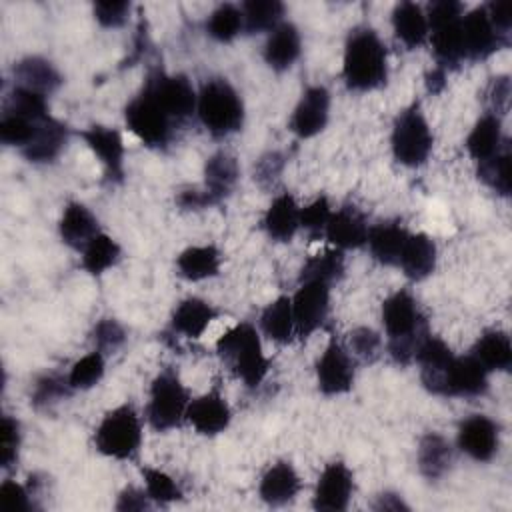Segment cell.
I'll return each instance as SVG.
<instances>
[{"mask_svg":"<svg viewBox=\"0 0 512 512\" xmlns=\"http://www.w3.org/2000/svg\"><path fill=\"white\" fill-rule=\"evenodd\" d=\"M342 76L356 92L380 88L388 78L386 46L372 28H356L346 40Z\"/></svg>","mask_w":512,"mask_h":512,"instance_id":"obj_1","label":"cell"},{"mask_svg":"<svg viewBox=\"0 0 512 512\" xmlns=\"http://www.w3.org/2000/svg\"><path fill=\"white\" fill-rule=\"evenodd\" d=\"M382 324L388 334L390 356L398 364H408L428 336L422 310L408 290H398L382 302Z\"/></svg>","mask_w":512,"mask_h":512,"instance_id":"obj_2","label":"cell"},{"mask_svg":"<svg viewBox=\"0 0 512 512\" xmlns=\"http://www.w3.org/2000/svg\"><path fill=\"white\" fill-rule=\"evenodd\" d=\"M216 354L248 388H258L270 368L260 336L250 322H240L228 328L216 340Z\"/></svg>","mask_w":512,"mask_h":512,"instance_id":"obj_3","label":"cell"},{"mask_svg":"<svg viewBox=\"0 0 512 512\" xmlns=\"http://www.w3.org/2000/svg\"><path fill=\"white\" fill-rule=\"evenodd\" d=\"M196 112L200 122L214 136H228L238 132L244 122V104L236 88L224 80L214 78L206 82L198 94Z\"/></svg>","mask_w":512,"mask_h":512,"instance_id":"obj_4","label":"cell"},{"mask_svg":"<svg viewBox=\"0 0 512 512\" xmlns=\"http://www.w3.org/2000/svg\"><path fill=\"white\" fill-rule=\"evenodd\" d=\"M94 444L104 456L116 460L134 458L142 444V426L136 410L130 404H122L106 412L94 432Z\"/></svg>","mask_w":512,"mask_h":512,"instance_id":"obj_5","label":"cell"},{"mask_svg":"<svg viewBox=\"0 0 512 512\" xmlns=\"http://www.w3.org/2000/svg\"><path fill=\"white\" fill-rule=\"evenodd\" d=\"M188 404L190 394L182 384L178 372L172 368L160 370L150 384V400L146 408L150 426L158 432L180 426V422L186 420Z\"/></svg>","mask_w":512,"mask_h":512,"instance_id":"obj_6","label":"cell"},{"mask_svg":"<svg viewBox=\"0 0 512 512\" xmlns=\"http://www.w3.org/2000/svg\"><path fill=\"white\" fill-rule=\"evenodd\" d=\"M392 154L398 164L416 168L422 166L434 144V136L430 132V126L420 110V104L414 102L410 108L402 110L392 126Z\"/></svg>","mask_w":512,"mask_h":512,"instance_id":"obj_7","label":"cell"},{"mask_svg":"<svg viewBox=\"0 0 512 512\" xmlns=\"http://www.w3.org/2000/svg\"><path fill=\"white\" fill-rule=\"evenodd\" d=\"M428 30L434 54L438 58V66L446 70V66H454L464 60L462 46V4L454 0H440L430 4L428 8Z\"/></svg>","mask_w":512,"mask_h":512,"instance_id":"obj_8","label":"cell"},{"mask_svg":"<svg viewBox=\"0 0 512 512\" xmlns=\"http://www.w3.org/2000/svg\"><path fill=\"white\" fill-rule=\"evenodd\" d=\"M126 126L132 134H136L146 146L162 148L170 140L172 118L164 112L160 102L148 88L132 98L124 110Z\"/></svg>","mask_w":512,"mask_h":512,"instance_id":"obj_9","label":"cell"},{"mask_svg":"<svg viewBox=\"0 0 512 512\" xmlns=\"http://www.w3.org/2000/svg\"><path fill=\"white\" fill-rule=\"evenodd\" d=\"M440 396H482L488 390V370L472 356H452L448 366L424 384Z\"/></svg>","mask_w":512,"mask_h":512,"instance_id":"obj_10","label":"cell"},{"mask_svg":"<svg viewBox=\"0 0 512 512\" xmlns=\"http://www.w3.org/2000/svg\"><path fill=\"white\" fill-rule=\"evenodd\" d=\"M462 46L464 58L484 60L492 56L496 50L508 46V36L502 34L488 16L486 6H478L462 16Z\"/></svg>","mask_w":512,"mask_h":512,"instance_id":"obj_11","label":"cell"},{"mask_svg":"<svg viewBox=\"0 0 512 512\" xmlns=\"http://www.w3.org/2000/svg\"><path fill=\"white\" fill-rule=\"evenodd\" d=\"M296 336L308 338L326 320L330 310V284L326 282H300V288L290 298Z\"/></svg>","mask_w":512,"mask_h":512,"instance_id":"obj_12","label":"cell"},{"mask_svg":"<svg viewBox=\"0 0 512 512\" xmlns=\"http://www.w3.org/2000/svg\"><path fill=\"white\" fill-rule=\"evenodd\" d=\"M144 88L154 94V98L172 120H184L196 110L198 94L184 74L166 76L164 72L156 70L148 76Z\"/></svg>","mask_w":512,"mask_h":512,"instance_id":"obj_13","label":"cell"},{"mask_svg":"<svg viewBox=\"0 0 512 512\" xmlns=\"http://www.w3.org/2000/svg\"><path fill=\"white\" fill-rule=\"evenodd\" d=\"M318 390L324 396L346 394L354 384V362L338 340H330L316 362Z\"/></svg>","mask_w":512,"mask_h":512,"instance_id":"obj_14","label":"cell"},{"mask_svg":"<svg viewBox=\"0 0 512 512\" xmlns=\"http://www.w3.org/2000/svg\"><path fill=\"white\" fill-rule=\"evenodd\" d=\"M354 490V476L344 462H330L314 488L312 506L322 512H342L348 508Z\"/></svg>","mask_w":512,"mask_h":512,"instance_id":"obj_15","label":"cell"},{"mask_svg":"<svg viewBox=\"0 0 512 512\" xmlns=\"http://www.w3.org/2000/svg\"><path fill=\"white\" fill-rule=\"evenodd\" d=\"M186 420L198 434L216 436L228 428L232 420V410L218 386H214L206 394L190 400L186 408Z\"/></svg>","mask_w":512,"mask_h":512,"instance_id":"obj_16","label":"cell"},{"mask_svg":"<svg viewBox=\"0 0 512 512\" xmlns=\"http://www.w3.org/2000/svg\"><path fill=\"white\" fill-rule=\"evenodd\" d=\"M330 112V92L324 86H310L304 90L298 100L292 118L290 130L298 138H312L326 128Z\"/></svg>","mask_w":512,"mask_h":512,"instance_id":"obj_17","label":"cell"},{"mask_svg":"<svg viewBox=\"0 0 512 512\" xmlns=\"http://www.w3.org/2000/svg\"><path fill=\"white\" fill-rule=\"evenodd\" d=\"M458 448L476 462H488L498 452V426L484 414H472L458 428Z\"/></svg>","mask_w":512,"mask_h":512,"instance_id":"obj_18","label":"cell"},{"mask_svg":"<svg viewBox=\"0 0 512 512\" xmlns=\"http://www.w3.org/2000/svg\"><path fill=\"white\" fill-rule=\"evenodd\" d=\"M88 148L100 158L106 178L112 182H122L124 178V142L116 128L108 126H88L80 132Z\"/></svg>","mask_w":512,"mask_h":512,"instance_id":"obj_19","label":"cell"},{"mask_svg":"<svg viewBox=\"0 0 512 512\" xmlns=\"http://www.w3.org/2000/svg\"><path fill=\"white\" fill-rule=\"evenodd\" d=\"M324 234L328 242L338 250L360 248L362 244H366L368 224L354 206H344L332 212Z\"/></svg>","mask_w":512,"mask_h":512,"instance_id":"obj_20","label":"cell"},{"mask_svg":"<svg viewBox=\"0 0 512 512\" xmlns=\"http://www.w3.org/2000/svg\"><path fill=\"white\" fill-rule=\"evenodd\" d=\"M216 318H218V310L210 302L190 296V298H184L174 308L170 318V328L172 332L182 334L184 338L198 340Z\"/></svg>","mask_w":512,"mask_h":512,"instance_id":"obj_21","label":"cell"},{"mask_svg":"<svg viewBox=\"0 0 512 512\" xmlns=\"http://www.w3.org/2000/svg\"><path fill=\"white\" fill-rule=\"evenodd\" d=\"M398 266L410 280H424L436 268V244L424 234H408L398 258Z\"/></svg>","mask_w":512,"mask_h":512,"instance_id":"obj_22","label":"cell"},{"mask_svg":"<svg viewBox=\"0 0 512 512\" xmlns=\"http://www.w3.org/2000/svg\"><path fill=\"white\" fill-rule=\"evenodd\" d=\"M302 40L292 22H280L264 44V60L272 70H288L300 56Z\"/></svg>","mask_w":512,"mask_h":512,"instance_id":"obj_23","label":"cell"},{"mask_svg":"<svg viewBox=\"0 0 512 512\" xmlns=\"http://www.w3.org/2000/svg\"><path fill=\"white\" fill-rule=\"evenodd\" d=\"M300 490V478L292 464L288 462H276L272 464L264 476L260 478L258 494L268 506H284Z\"/></svg>","mask_w":512,"mask_h":512,"instance_id":"obj_24","label":"cell"},{"mask_svg":"<svg viewBox=\"0 0 512 512\" xmlns=\"http://www.w3.org/2000/svg\"><path fill=\"white\" fill-rule=\"evenodd\" d=\"M60 238L74 250H84L86 244L100 232L96 216L80 202H70L58 224Z\"/></svg>","mask_w":512,"mask_h":512,"instance_id":"obj_25","label":"cell"},{"mask_svg":"<svg viewBox=\"0 0 512 512\" xmlns=\"http://www.w3.org/2000/svg\"><path fill=\"white\" fill-rule=\"evenodd\" d=\"M14 78H16V86L32 90L42 96H48L62 84V76L54 68V64L40 56H28L20 60L14 66Z\"/></svg>","mask_w":512,"mask_h":512,"instance_id":"obj_26","label":"cell"},{"mask_svg":"<svg viewBox=\"0 0 512 512\" xmlns=\"http://www.w3.org/2000/svg\"><path fill=\"white\" fill-rule=\"evenodd\" d=\"M264 228L276 242H290L300 228V206L294 196L284 192L272 200L264 214Z\"/></svg>","mask_w":512,"mask_h":512,"instance_id":"obj_27","label":"cell"},{"mask_svg":"<svg viewBox=\"0 0 512 512\" xmlns=\"http://www.w3.org/2000/svg\"><path fill=\"white\" fill-rule=\"evenodd\" d=\"M406 238H408V232L398 222H382L368 228L366 244L376 262L384 266H394L398 264Z\"/></svg>","mask_w":512,"mask_h":512,"instance_id":"obj_28","label":"cell"},{"mask_svg":"<svg viewBox=\"0 0 512 512\" xmlns=\"http://www.w3.org/2000/svg\"><path fill=\"white\" fill-rule=\"evenodd\" d=\"M392 28L396 38L408 46L418 48L428 40V18L424 10L414 2H400L392 12Z\"/></svg>","mask_w":512,"mask_h":512,"instance_id":"obj_29","label":"cell"},{"mask_svg":"<svg viewBox=\"0 0 512 512\" xmlns=\"http://www.w3.org/2000/svg\"><path fill=\"white\" fill-rule=\"evenodd\" d=\"M502 144H504L502 120L492 112H486L474 124V128L466 138V150L476 162L492 158L496 152L502 150Z\"/></svg>","mask_w":512,"mask_h":512,"instance_id":"obj_30","label":"cell"},{"mask_svg":"<svg viewBox=\"0 0 512 512\" xmlns=\"http://www.w3.org/2000/svg\"><path fill=\"white\" fill-rule=\"evenodd\" d=\"M66 138H68V128L62 122H58L52 116H48L38 126L36 136L22 150V154L30 162H50V160H54L60 154V150L66 144Z\"/></svg>","mask_w":512,"mask_h":512,"instance_id":"obj_31","label":"cell"},{"mask_svg":"<svg viewBox=\"0 0 512 512\" xmlns=\"http://www.w3.org/2000/svg\"><path fill=\"white\" fill-rule=\"evenodd\" d=\"M488 372L508 370L512 366V344L506 332L486 330L470 352Z\"/></svg>","mask_w":512,"mask_h":512,"instance_id":"obj_32","label":"cell"},{"mask_svg":"<svg viewBox=\"0 0 512 512\" xmlns=\"http://www.w3.org/2000/svg\"><path fill=\"white\" fill-rule=\"evenodd\" d=\"M176 266L180 276H184L186 280H206L220 272V252L212 244L190 246L178 254Z\"/></svg>","mask_w":512,"mask_h":512,"instance_id":"obj_33","label":"cell"},{"mask_svg":"<svg viewBox=\"0 0 512 512\" xmlns=\"http://www.w3.org/2000/svg\"><path fill=\"white\" fill-rule=\"evenodd\" d=\"M452 462L450 442L436 432H428L422 436L418 444V468L424 478L436 480L446 474Z\"/></svg>","mask_w":512,"mask_h":512,"instance_id":"obj_34","label":"cell"},{"mask_svg":"<svg viewBox=\"0 0 512 512\" xmlns=\"http://www.w3.org/2000/svg\"><path fill=\"white\" fill-rule=\"evenodd\" d=\"M238 176H240L238 162H236L234 156H230L226 152H216L204 164L206 190L216 200V204L220 200H224V196H228L232 192Z\"/></svg>","mask_w":512,"mask_h":512,"instance_id":"obj_35","label":"cell"},{"mask_svg":"<svg viewBox=\"0 0 512 512\" xmlns=\"http://www.w3.org/2000/svg\"><path fill=\"white\" fill-rule=\"evenodd\" d=\"M260 328L270 340L278 344L292 342L296 336L292 300L288 296H278L272 300L260 314Z\"/></svg>","mask_w":512,"mask_h":512,"instance_id":"obj_36","label":"cell"},{"mask_svg":"<svg viewBox=\"0 0 512 512\" xmlns=\"http://www.w3.org/2000/svg\"><path fill=\"white\" fill-rule=\"evenodd\" d=\"M240 10L244 30L248 34L272 32L284 16V4L278 0H248L240 6Z\"/></svg>","mask_w":512,"mask_h":512,"instance_id":"obj_37","label":"cell"},{"mask_svg":"<svg viewBox=\"0 0 512 512\" xmlns=\"http://www.w3.org/2000/svg\"><path fill=\"white\" fill-rule=\"evenodd\" d=\"M118 260H120V246L112 236L104 232H98L82 250V268L92 276L102 274L104 270L114 266Z\"/></svg>","mask_w":512,"mask_h":512,"instance_id":"obj_38","label":"cell"},{"mask_svg":"<svg viewBox=\"0 0 512 512\" xmlns=\"http://www.w3.org/2000/svg\"><path fill=\"white\" fill-rule=\"evenodd\" d=\"M344 274V254L338 248L332 250H324L322 254H314L310 256L302 270H300V282H326L332 286V282L340 280Z\"/></svg>","mask_w":512,"mask_h":512,"instance_id":"obj_39","label":"cell"},{"mask_svg":"<svg viewBox=\"0 0 512 512\" xmlns=\"http://www.w3.org/2000/svg\"><path fill=\"white\" fill-rule=\"evenodd\" d=\"M478 178L500 196H510L512 176H510V150L504 146L492 158L478 162Z\"/></svg>","mask_w":512,"mask_h":512,"instance_id":"obj_40","label":"cell"},{"mask_svg":"<svg viewBox=\"0 0 512 512\" xmlns=\"http://www.w3.org/2000/svg\"><path fill=\"white\" fill-rule=\"evenodd\" d=\"M244 28L242 10L234 4H220L208 18L206 30L216 42H230L234 40L240 30Z\"/></svg>","mask_w":512,"mask_h":512,"instance_id":"obj_41","label":"cell"},{"mask_svg":"<svg viewBox=\"0 0 512 512\" xmlns=\"http://www.w3.org/2000/svg\"><path fill=\"white\" fill-rule=\"evenodd\" d=\"M104 370H106L104 354L94 350L72 364L68 374V384L72 390H88L102 380Z\"/></svg>","mask_w":512,"mask_h":512,"instance_id":"obj_42","label":"cell"},{"mask_svg":"<svg viewBox=\"0 0 512 512\" xmlns=\"http://www.w3.org/2000/svg\"><path fill=\"white\" fill-rule=\"evenodd\" d=\"M4 112H6V114L22 116V118H28V120H34V122L44 120V118H48L46 96L16 86V88L10 92V96H8V102H6V110H4Z\"/></svg>","mask_w":512,"mask_h":512,"instance_id":"obj_43","label":"cell"},{"mask_svg":"<svg viewBox=\"0 0 512 512\" xmlns=\"http://www.w3.org/2000/svg\"><path fill=\"white\" fill-rule=\"evenodd\" d=\"M44 120L34 122V120H28V118L4 112V116L0 120V138H2V142L10 144V146H18V148L24 150L32 142V138L38 132V126Z\"/></svg>","mask_w":512,"mask_h":512,"instance_id":"obj_44","label":"cell"},{"mask_svg":"<svg viewBox=\"0 0 512 512\" xmlns=\"http://www.w3.org/2000/svg\"><path fill=\"white\" fill-rule=\"evenodd\" d=\"M144 484H146V494L150 496L152 502L158 504H170L182 498V490L174 482L172 476L158 468H142Z\"/></svg>","mask_w":512,"mask_h":512,"instance_id":"obj_45","label":"cell"},{"mask_svg":"<svg viewBox=\"0 0 512 512\" xmlns=\"http://www.w3.org/2000/svg\"><path fill=\"white\" fill-rule=\"evenodd\" d=\"M92 340H94L98 352L110 354V352H116L124 344L126 332L114 318H104L94 326Z\"/></svg>","mask_w":512,"mask_h":512,"instance_id":"obj_46","label":"cell"},{"mask_svg":"<svg viewBox=\"0 0 512 512\" xmlns=\"http://www.w3.org/2000/svg\"><path fill=\"white\" fill-rule=\"evenodd\" d=\"M332 216V206L326 196H318L308 206L300 208V226L310 234H320L326 230V224Z\"/></svg>","mask_w":512,"mask_h":512,"instance_id":"obj_47","label":"cell"},{"mask_svg":"<svg viewBox=\"0 0 512 512\" xmlns=\"http://www.w3.org/2000/svg\"><path fill=\"white\" fill-rule=\"evenodd\" d=\"M20 446V426L14 418L2 416L0 422V466L8 468L18 458Z\"/></svg>","mask_w":512,"mask_h":512,"instance_id":"obj_48","label":"cell"},{"mask_svg":"<svg viewBox=\"0 0 512 512\" xmlns=\"http://www.w3.org/2000/svg\"><path fill=\"white\" fill-rule=\"evenodd\" d=\"M348 336H350L348 344H350V350L354 352V356L362 358L364 362H372L378 356L382 340L372 328L360 326V328H354Z\"/></svg>","mask_w":512,"mask_h":512,"instance_id":"obj_49","label":"cell"},{"mask_svg":"<svg viewBox=\"0 0 512 512\" xmlns=\"http://www.w3.org/2000/svg\"><path fill=\"white\" fill-rule=\"evenodd\" d=\"M130 14V2L114 0V2H96L94 18L104 28H120L126 24Z\"/></svg>","mask_w":512,"mask_h":512,"instance_id":"obj_50","label":"cell"},{"mask_svg":"<svg viewBox=\"0 0 512 512\" xmlns=\"http://www.w3.org/2000/svg\"><path fill=\"white\" fill-rule=\"evenodd\" d=\"M70 390H72V388H70V384H68V378H66V382H64L62 378L50 374V376H44V378L38 380L36 390H34V396H32V402H34L36 406H46V404H52V402H56V400L68 396Z\"/></svg>","mask_w":512,"mask_h":512,"instance_id":"obj_51","label":"cell"},{"mask_svg":"<svg viewBox=\"0 0 512 512\" xmlns=\"http://www.w3.org/2000/svg\"><path fill=\"white\" fill-rule=\"evenodd\" d=\"M0 506L4 512H26L30 508L26 488L14 480H4L0 484Z\"/></svg>","mask_w":512,"mask_h":512,"instance_id":"obj_52","label":"cell"},{"mask_svg":"<svg viewBox=\"0 0 512 512\" xmlns=\"http://www.w3.org/2000/svg\"><path fill=\"white\" fill-rule=\"evenodd\" d=\"M150 496L136 490V488H126L120 492L118 496V502H116V510H122V512H132V510H146L150 504H148Z\"/></svg>","mask_w":512,"mask_h":512,"instance_id":"obj_53","label":"cell"},{"mask_svg":"<svg viewBox=\"0 0 512 512\" xmlns=\"http://www.w3.org/2000/svg\"><path fill=\"white\" fill-rule=\"evenodd\" d=\"M490 100L494 106V112L498 116V112H504L508 108V100H510V80L508 76H498L492 80L490 86Z\"/></svg>","mask_w":512,"mask_h":512,"instance_id":"obj_54","label":"cell"},{"mask_svg":"<svg viewBox=\"0 0 512 512\" xmlns=\"http://www.w3.org/2000/svg\"><path fill=\"white\" fill-rule=\"evenodd\" d=\"M486 10H488V16L490 20L494 22V26L510 36V26H512V16H510V2H490L486 4Z\"/></svg>","mask_w":512,"mask_h":512,"instance_id":"obj_55","label":"cell"},{"mask_svg":"<svg viewBox=\"0 0 512 512\" xmlns=\"http://www.w3.org/2000/svg\"><path fill=\"white\" fill-rule=\"evenodd\" d=\"M178 204L186 210H202V208L216 204V200L210 196V192L206 188L204 190H184L178 196Z\"/></svg>","mask_w":512,"mask_h":512,"instance_id":"obj_56","label":"cell"},{"mask_svg":"<svg viewBox=\"0 0 512 512\" xmlns=\"http://www.w3.org/2000/svg\"><path fill=\"white\" fill-rule=\"evenodd\" d=\"M280 170H282V156L278 152H272V154L260 158L258 168H256V178L258 180H264V178L272 180V178H276V174Z\"/></svg>","mask_w":512,"mask_h":512,"instance_id":"obj_57","label":"cell"},{"mask_svg":"<svg viewBox=\"0 0 512 512\" xmlns=\"http://www.w3.org/2000/svg\"><path fill=\"white\" fill-rule=\"evenodd\" d=\"M374 510H392V512H398V510H408V504H404V500L398 496V494H390V492H384L378 496L376 504H374Z\"/></svg>","mask_w":512,"mask_h":512,"instance_id":"obj_58","label":"cell"},{"mask_svg":"<svg viewBox=\"0 0 512 512\" xmlns=\"http://www.w3.org/2000/svg\"><path fill=\"white\" fill-rule=\"evenodd\" d=\"M426 86H428V90H430L432 94L442 92L444 86H446V70L440 68V66H436V68L426 76Z\"/></svg>","mask_w":512,"mask_h":512,"instance_id":"obj_59","label":"cell"}]
</instances>
